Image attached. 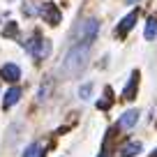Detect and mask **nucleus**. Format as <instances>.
I'll return each instance as SVG.
<instances>
[{"instance_id": "9", "label": "nucleus", "mask_w": 157, "mask_h": 157, "mask_svg": "<svg viewBox=\"0 0 157 157\" xmlns=\"http://www.w3.org/2000/svg\"><path fill=\"white\" fill-rule=\"evenodd\" d=\"M136 86H139V72H132V76H129V83L125 86V90H123V97H125V99H134Z\"/></svg>"}, {"instance_id": "11", "label": "nucleus", "mask_w": 157, "mask_h": 157, "mask_svg": "<svg viewBox=\"0 0 157 157\" xmlns=\"http://www.w3.org/2000/svg\"><path fill=\"white\" fill-rule=\"evenodd\" d=\"M23 157H44V148H42V143H30V146L25 148Z\"/></svg>"}, {"instance_id": "1", "label": "nucleus", "mask_w": 157, "mask_h": 157, "mask_svg": "<svg viewBox=\"0 0 157 157\" xmlns=\"http://www.w3.org/2000/svg\"><path fill=\"white\" fill-rule=\"evenodd\" d=\"M88 56H90V44H76L72 51L67 53V58L63 60V72L74 76L88 65Z\"/></svg>"}, {"instance_id": "14", "label": "nucleus", "mask_w": 157, "mask_h": 157, "mask_svg": "<svg viewBox=\"0 0 157 157\" xmlns=\"http://www.w3.org/2000/svg\"><path fill=\"white\" fill-rule=\"evenodd\" d=\"M2 35H10V37H14V35H16V23H10L5 30H2Z\"/></svg>"}, {"instance_id": "3", "label": "nucleus", "mask_w": 157, "mask_h": 157, "mask_svg": "<svg viewBox=\"0 0 157 157\" xmlns=\"http://www.w3.org/2000/svg\"><path fill=\"white\" fill-rule=\"evenodd\" d=\"M28 51L33 53V58H46V56L51 53V42L49 39H39V37H35L33 42H28Z\"/></svg>"}, {"instance_id": "8", "label": "nucleus", "mask_w": 157, "mask_h": 157, "mask_svg": "<svg viewBox=\"0 0 157 157\" xmlns=\"http://www.w3.org/2000/svg\"><path fill=\"white\" fill-rule=\"evenodd\" d=\"M19 99H21V88H16V86H14V88L7 90L5 99H2V109H5V111H7V109H12L16 102H19Z\"/></svg>"}, {"instance_id": "7", "label": "nucleus", "mask_w": 157, "mask_h": 157, "mask_svg": "<svg viewBox=\"0 0 157 157\" xmlns=\"http://www.w3.org/2000/svg\"><path fill=\"white\" fill-rule=\"evenodd\" d=\"M136 19H139V12H129V14L125 16L123 21H120V25H118V30H116V33L120 35V37H123L125 33H129V30L134 28V23H136Z\"/></svg>"}, {"instance_id": "2", "label": "nucleus", "mask_w": 157, "mask_h": 157, "mask_svg": "<svg viewBox=\"0 0 157 157\" xmlns=\"http://www.w3.org/2000/svg\"><path fill=\"white\" fill-rule=\"evenodd\" d=\"M97 30H99V23L95 19H88L76 28V37H78V44H90L95 37H97Z\"/></svg>"}, {"instance_id": "5", "label": "nucleus", "mask_w": 157, "mask_h": 157, "mask_svg": "<svg viewBox=\"0 0 157 157\" xmlns=\"http://www.w3.org/2000/svg\"><path fill=\"white\" fill-rule=\"evenodd\" d=\"M136 123H139V111H136V109H129V111H125L123 116H120L118 127H120V129H132Z\"/></svg>"}, {"instance_id": "16", "label": "nucleus", "mask_w": 157, "mask_h": 157, "mask_svg": "<svg viewBox=\"0 0 157 157\" xmlns=\"http://www.w3.org/2000/svg\"><path fill=\"white\" fill-rule=\"evenodd\" d=\"M152 157H157V150H155V152H152Z\"/></svg>"}, {"instance_id": "6", "label": "nucleus", "mask_w": 157, "mask_h": 157, "mask_svg": "<svg viewBox=\"0 0 157 157\" xmlns=\"http://www.w3.org/2000/svg\"><path fill=\"white\" fill-rule=\"evenodd\" d=\"M0 76L5 78V81H19L21 78V69H19V65H14V63H7V65H2V69H0Z\"/></svg>"}, {"instance_id": "4", "label": "nucleus", "mask_w": 157, "mask_h": 157, "mask_svg": "<svg viewBox=\"0 0 157 157\" xmlns=\"http://www.w3.org/2000/svg\"><path fill=\"white\" fill-rule=\"evenodd\" d=\"M39 14L44 16V21L46 23H51V25H56V23H60V10H58V5H53V2H44V5L39 7Z\"/></svg>"}, {"instance_id": "15", "label": "nucleus", "mask_w": 157, "mask_h": 157, "mask_svg": "<svg viewBox=\"0 0 157 157\" xmlns=\"http://www.w3.org/2000/svg\"><path fill=\"white\" fill-rule=\"evenodd\" d=\"M127 2H129V5H134V2H139V0H127Z\"/></svg>"}, {"instance_id": "10", "label": "nucleus", "mask_w": 157, "mask_h": 157, "mask_svg": "<svg viewBox=\"0 0 157 157\" xmlns=\"http://www.w3.org/2000/svg\"><path fill=\"white\" fill-rule=\"evenodd\" d=\"M141 152V143L139 141H127L123 148H120V157H134Z\"/></svg>"}, {"instance_id": "12", "label": "nucleus", "mask_w": 157, "mask_h": 157, "mask_svg": "<svg viewBox=\"0 0 157 157\" xmlns=\"http://www.w3.org/2000/svg\"><path fill=\"white\" fill-rule=\"evenodd\" d=\"M157 37V19H150L146 25V39H155Z\"/></svg>"}, {"instance_id": "13", "label": "nucleus", "mask_w": 157, "mask_h": 157, "mask_svg": "<svg viewBox=\"0 0 157 157\" xmlns=\"http://www.w3.org/2000/svg\"><path fill=\"white\" fill-rule=\"evenodd\" d=\"M90 93H93V83H86L78 88V95H81V99H90Z\"/></svg>"}]
</instances>
